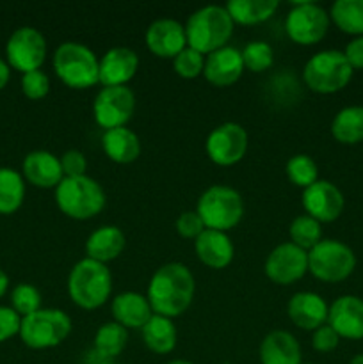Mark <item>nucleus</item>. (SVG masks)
Listing matches in <instances>:
<instances>
[{
    "instance_id": "nucleus-1",
    "label": "nucleus",
    "mask_w": 363,
    "mask_h": 364,
    "mask_svg": "<svg viewBox=\"0 0 363 364\" xmlns=\"http://www.w3.org/2000/svg\"><path fill=\"white\" fill-rule=\"evenodd\" d=\"M196 294V279L187 265L178 262L166 263L153 272L148 283V299L155 315L177 318L192 304Z\"/></svg>"
},
{
    "instance_id": "nucleus-2",
    "label": "nucleus",
    "mask_w": 363,
    "mask_h": 364,
    "mask_svg": "<svg viewBox=\"0 0 363 364\" xmlns=\"http://www.w3.org/2000/svg\"><path fill=\"white\" fill-rule=\"evenodd\" d=\"M233 20L224 6L210 4L199 7L184 23L187 46L198 50L203 55H209L228 45L233 34Z\"/></svg>"
},
{
    "instance_id": "nucleus-3",
    "label": "nucleus",
    "mask_w": 363,
    "mask_h": 364,
    "mask_svg": "<svg viewBox=\"0 0 363 364\" xmlns=\"http://www.w3.org/2000/svg\"><path fill=\"white\" fill-rule=\"evenodd\" d=\"M68 294L78 308H102L112 294V274L109 267L91 258L78 259L68 276Z\"/></svg>"
},
{
    "instance_id": "nucleus-4",
    "label": "nucleus",
    "mask_w": 363,
    "mask_h": 364,
    "mask_svg": "<svg viewBox=\"0 0 363 364\" xmlns=\"http://www.w3.org/2000/svg\"><path fill=\"white\" fill-rule=\"evenodd\" d=\"M56 203L60 212L75 220H88L105 208L107 196L95 178L75 176L63 178L56 187Z\"/></svg>"
},
{
    "instance_id": "nucleus-5",
    "label": "nucleus",
    "mask_w": 363,
    "mask_h": 364,
    "mask_svg": "<svg viewBox=\"0 0 363 364\" xmlns=\"http://www.w3.org/2000/svg\"><path fill=\"white\" fill-rule=\"evenodd\" d=\"M53 71L71 89H89L100 84V59L84 43H60L53 53Z\"/></svg>"
},
{
    "instance_id": "nucleus-6",
    "label": "nucleus",
    "mask_w": 363,
    "mask_h": 364,
    "mask_svg": "<svg viewBox=\"0 0 363 364\" xmlns=\"http://www.w3.org/2000/svg\"><path fill=\"white\" fill-rule=\"evenodd\" d=\"M196 212L206 230L230 231L244 215V201L238 191L230 185H212L198 199Z\"/></svg>"
},
{
    "instance_id": "nucleus-7",
    "label": "nucleus",
    "mask_w": 363,
    "mask_h": 364,
    "mask_svg": "<svg viewBox=\"0 0 363 364\" xmlns=\"http://www.w3.org/2000/svg\"><path fill=\"white\" fill-rule=\"evenodd\" d=\"M352 68L340 50H320L306 60L302 80L312 91L331 95L351 82Z\"/></svg>"
},
{
    "instance_id": "nucleus-8",
    "label": "nucleus",
    "mask_w": 363,
    "mask_h": 364,
    "mask_svg": "<svg viewBox=\"0 0 363 364\" xmlns=\"http://www.w3.org/2000/svg\"><path fill=\"white\" fill-rule=\"evenodd\" d=\"M71 333V318L57 308H41L21 318L20 338L28 348L46 350L63 343Z\"/></svg>"
},
{
    "instance_id": "nucleus-9",
    "label": "nucleus",
    "mask_w": 363,
    "mask_h": 364,
    "mask_svg": "<svg viewBox=\"0 0 363 364\" xmlns=\"http://www.w3.org/2000/svg\"><path fill=\"white\" fill-rule=\"evenodd\" d=\"M356 267V256L349 245L333 238H322L308 251V272L324 283L347 279Z\"/></svg>"
},
{
    "instance_id": "nucleus-10",
    "label": "nucleus",
    "mask_w": 363,
    "mask_h": 364,
    "mask_svg": "<svg viewBox=\"0 0 363 364\" xmlns=\"http://www.w3.org/2000/svg\"><path fill=\"white\" fill-rule=\"evenodd\" d=\"M330 13L315 2H292L285 18V32L294 43L310 46L324 39L330 28Z\"/></svg>"
},
{
    "instance_id": "nucleus-11",
    "label": "nucleus",
    "mask_w": 363,
    "mask_h": 364,
    "mask_svg": "<svg viewBox=\"0 0 363 364\" xmlns=\"http://www.w3.org/2000/svg\"><path fill=\"white\" fill-rule=\"evenodd\" d=\"M135 110V95L128 85L102 87L93 102V116L103 130L127 127Z\"/></svg>"
},
{
    "instance_id": "nucleus-12",
    "label": "nucleus",
    "mask_w": 363,
    "mask_h": 364,
    "mask_svg": "<svg viewBox=\"0 0 363 364\" xmlns=\"http://www.w3.org/2000/svg\"><path fill=\"white\" fill-rule=\"evenodd\" d=\"M205 151L206 156L217 166H235L248 151V132L242 124L233 121L217 124L206 135Z\"/></svg>"
},
{
    "instance_id": "nucleus-13",
    "label": "nucleus",
    "mask_w": 363,
    "mask_h": 364,
    "mask_svg": "<svg viewBox=\"0 0 363 364\" xmlns=\"http://www.w3.org/2000/svg\"><path fill=\"white\" fill-rule=\"evenodd\" d=\"M46 39L38 28L20 27L7 39V64L21 73L39 70L46 59Z\"/></svg>"
},
{
    "instance_id": "nucleus-14",
    "label": "nucleus",
    "mask_w": 363,
    "mask_h": 364,
    "mask_svg": "<svg viewBox=\"0 0 363 364\" xmlns=\"http://www.w3.org/2000/svg\"><path fill=\"white\" fill-rule=\"evenodd\" d=\"M263 272L273 283L288 287L308 272V252L292 242H281L267 256Z\"/></svg>"
},
{
    "instance_id": "nucleus-15",
    "label": "nucleus",
    "mask_w": 363,
    "mask_h": 364,
    "mask_svg": "<svg viewBox=\"0 0 363 364\" xmlns=\"http://www.w3.org/2000/svg\"><path fill=\"white\" fill-rule=\"evenodd\" d=\"M301 201L306 215L313 217L320 224L337 220L345 205L340 188L327 180H317L315 183L306 187L302 191Z\"/></svg>"
},
{
    "instance_id": "nucleus-16",
    "label": "nucleus",
    "mask_w": 363,
    "mask_h": 364,
    "mask_svg": "<svg viewBox=\"0 0 363 364\" xmlns=\"http://www.w3.org/2000/svg\"><path fill=\"white\" fill-rule=\"evenodd\" d=\"M144 43L152 53L162 59H174L187 46L184 23L174 18H159L144 32Z\"/></svg>"
},
{
    "instance_id": "nucleus-17",
    "label": "nucleus",
    "mask_w": 363,
    "mask_h": 364,
    "mask_svg": "<svg viewBox=\"0 0 363 364\" xmlns=\"http://www.w3.org/2000/svg\"><path fill=\"white\" fill-rule=\"evenodd\" d=\"M244 70L246 68L241 50L226 45L205 55L203 77L216 87H228V85H233L242 77Z\"/></svg>"
},
{
    "instance_id": "nucleus-18",
    "label": "nucleus",
    "mask_w": 363,
    "mask_h": 364,
    "mask_svg": "<svg viewBox=\"0 0 363 364\" xmlns=\"http://www.w3.org/2000/svg\"><path fill=\"white\" fill-rule=\"evenodd\" d=\"M327 326L345 340L363 338V299L356 295H342L330 306Z\"/></svg>"
},
{
    "instance_id": "nucleus-19",
    "label": "nucleus",
    "mask_w": 363,
    "mask_h": 364,
    "mask_svg": "<svg viewBox=\"0 0 363 364\" xmlns=\"http://www.w3.org/2000/svg\"><path fill=\"white\" fill-rule=\"evenodd\" d=\"M139 70V55L128 46H112L100 57V84L127 85Z\"/></svg>"
},
{
    "instance_id": "nucleus-20",
    "label": "nucleus",
    "mask_w": 363,
    "mask_h": 364,
    "mask_svg": "<svg viewBox=\"0 0 363 364\" xmlns=\"http://www.w3.org/2000/svg\"><path fill=\"white\" fill-rule=\"evenodd\" d=\"M287 313L295 327L302 331H315L324 323H327L330 306L319 294L298 291L288 301Z\"/></svg>"
},
{
    "instance_id": "nucleus-21",
    "label": "nucleus",
    "mask_w": 363,
    "mask_h": 364,
    "mask_svg": "<svg viewBox=\"0 0 363 364\" xmlns=\"http://www.w3.org/2000/svg\"><path fill=\"white\" fill-rule=\"evenodd\" d=\"M21 171L25 180L39 188H56L64 178L60 159L46 149H36L28 153L23 159Z\"/></svg>"
},
{
    "instance_id": "nucleus-22",
    "label": "nucleus",
    "mask_w": 363,
    "mask_h": 364,
    "mask_svg": "<svg viewBox=\"0 0 363 364\" xmlns=\"http://www.w3.org/2000/svg\"><path fill=\"white\" fill-rule=\"evenodd\" d=\"M114 322L123 326L125 329H142L144 323L153 316V309L149 306L146 295L137 291H123L116 295L110 304Z\"/></svg>"
},
{
    "instance_id": "nucleus-23",
    "label": "nucleus",
    "mask_w": 363,
    "mask_h": 364,
    "mask_svg": "<svg viewBox=\"0 0 363 364\" xmlns=\"http://www.w3.org/2000/svg\"><path fill=\"white\" fill-rule=\"evenodd\" d=\"M196 255L199 262L205 263L210 269H224L231 263L235 255V247L228 233L217 230H205L194 240Z\"/></svg>"
},
{
    "instance_id": "nucleus-24",
    "label": "nucleus",
    "mask_w": 363,
    "mask_h": 364,
    "mask_svg": "<svg viewBox=\"0 0 363 364\" xmlns=\"http://www.w3.org/2000/svg\"><path fill=\"white\" fill-rule=\"evenodd\" d=\"M262 364H302L301 345L288 331H270L260 343Z\"/></svg>"
},
{
    "instance_id": "nucleus-25",
    "label": "nucleus",
    "mask_w": 363,
    "mask_h": 364,
    "mask_svg": "<svg viewBox=\"0 0 363 364\" xmlns=\"http://www.w3.org/2000/svg\"><path fill=\"white\" fill-rule=\"evenodd\" d=\"M125 245H127V238L123 231L112 224H105V226L96 228L85 240V255H88L85 258L107 265L123 252Z\"/></svg>"
},
{
    "instance_id": "nucleus-26",
    "label": "nucleus",
    "mask_w": 363,
    "mask_h": 364,
    "mask_svg": "<svg viewBox=\"0 0 363 364\" xmlns=\"http://www.w3.org/2000/svg\"><path fill=\"white\" fill-rule=\"evenodd\" d=\"M102 149L116 164H132L141 155V139L127 127L103 130Z\"/></svg>"
},
{
    "instance_id": "nucleus-27",
    "label": "nucleus",
    "mask_w": 363,
    "mask_h": 364,
    "mask_svg": "<svg viewBox=\"0 0 363 364\" xmlns=\"http://www.w3.org/2000/svg\"><path fill=\"white\" fill-rule=\"evenodd\" d=\"M141 334L146 347L159 355L171 354L174 350V347H177V327H174L173 320L167 318V316L155 315L153 313L152 318L141 329Z\"/></svg>"
},
{
    "instance_id": "nucleus-28",
    "label": "nucleus",
    "mask_w": 363,
    "mask_h": 364,
    "mask_svg": "<svg viewBox=\"0 0 363 364\" xmlns=\"http://www.w3.org/2000/svg\"><path fill=\"white\" fill-rule=\"evenodd\" d=\"M224 7L230 13L233 23L256 25L269 20L280 4L278 0H230Z\"/></svg>"
},
{
    "instance_id": "nucleus-29",
    "label": "nucleus",
    "mask_w": 363,
    "mask_h": 364,
    "mask_svg": "<svg viewBox=\"0 0 363 364\" xmlns=\"http://www.w3.org/2000/svg\"><path fill=\"white\" fill-rule=\"evenodd\" d=\"M331 135L342 144H358L363 141V107L351 105L338 110L331 121Z\"/></svg>"
},
{
    "instance_id": "nucleus-30",
    "label": "nucleus",
    "mask_w": 363,
    "mask_h": 364,
    "mask_svg": "<svg viewBox=\"0 0 363 364\" xmlns=\"http://www.w3.org/2000/svg\"><path fill=\"white\" fill-rule=\"evenodd\" d=\"M25 199V180L16 169L0 167V213L11 215Z\"/></svg>"
},
{
    "instance_id": "nucleus-31",
    "label": "nucleus",
    "mask_w": 363,
    "mask_h": 364,
    "mask_svg": "<svg viewBox=\"0 0 363 364\" xmlns=\"http://www.w3.org/2000/svg\"><path fill=\"white\" fill-rule=\"evenodd\" d=\"M330 20L345 34L363 36V0H337L331 6Z\"/></svg>"
},
{
    "instance_id": "nucleus-32",
    "label": "nucleus",
    "mask_w": 363,
    "mask_h": 364,
    "mask_svg": "<svg viewBox=\"0 0 363 364\" xmlns=\"http://www.w3.org/2000/svg\"><path fill=\"white\" fill-rule=\"evenodd\" d=\"M128 341V331L117 322H107L96 331L93 348L102 355L116 359L125 350Z\"/></svg>"
},
{
    "instance_id": "nucleus-33",
    "label": "nucleus",
    "mask_w": 363,
    "mask_h": 364,
    "mask_svg": "<svg viewBox=\"0 0 363 364\" xmlns=\"http://www.w3.org/2000/svg\"><path fill=\"white\" fill-rule=\"evenodd\" d=\"M288 235H290L292 244L308 252L310 249H313L322 240V228H320L319 220L302 213L292 220L290 226H288Z\"/></svg>"
},
{
    "instance_id": "nucleus-34",
    "label": "nucleus",
    "mask_w": 363,
    "mask_h": 364,
    "mask_svg": "<svg viewBox=\"0 0 363 364\" xmlns=\"http://www.w3.org/2000/svg\"><path fill=\"white\" fill-rule=\"evenodd\" d=\"M285 173H287L288 181L295 185V187H301L302 191L319 180V167H317L315 160L310 155H306V153L292 155L287 160Z\"/></svg>"
},
{
    "instance_id": "nucleus-35",
    "label": "nucleus",
    "mask_w": 363,
    "mask_h": 364,
    "mask_svg": "<svg viewBox=\"0 0 363 364\" xmlns=\"http://www.w3.org/2000/svg\"><path fill=\"white\" fill-rule=\"evenodd\" d=\"M242 60H244V68L255 71V73H262V71L269 70L274 63V50L273 46L262 39H255V41L246 43L244 48L241 50Z\"/></svg>"
},
{
    "instance_id": "nucleus-36",
    "label": "nucleus",
    "mask_w": 363,
    "mask_h": 364,
    "mask_svg": "<svg viewBox=\"0 0 363 364\" xmlns=\"http://www.w3.org/2000/svg\"><path fill=\"white\" fill-rule=\"evenodd\" d=\"M11 304H13L11 308L23 318L41 309V294L34 284L20 283L11 294Z\"/></svg>"
},
{
    "instance_id": "nucleus-37",
    "label": "nucleus",
    "mask_w": 363,
    "mask_h": 364,
    "mask_svg": "<svg viewBox=\"0 0 363 364\" xmlns=\"http://www.w3.org/2000/svg\"><path fill=\"white\" fill-rule=\"evenodd\" d=\"M173 68L178 77L182 78H196L203 75L205 68V55L199 53L198 50L185 46L180 53L173 59Z\"/></svg>"
},
{
    "instance_id": "nucleus-38",
    "label": "nucleus",
    "mask_w": 363,
    "mask_h": 364,
    "mask_svg": "<svg viewBox=\"0 0 363 364\" xmlns=\"http://www.w3.org/2000/svg\"><path fill=\"white\" fill-rule=\"evenodd\" d=\"M21 91L31 100H43L50 92V78L45 71L34 70L21 75Z\"/></svg>"
},
{
    "instance_id": "nucleus-39",
    "label": "nucleus",
    "mask_w": 363,
    "mask_h": 364,
    "mask_svg": "<svg viewBox=\"0 0 363 364\" xmlns=\"http://www.w3.org/2000/svg\"><path fill=\"white\" fill-rule=\"evenodd\" d=\"M174 228H177L178 235L184 238H198L203 231L206 230L205 224H203L201 217L198 215L196 210H187V212L180 213L177 217V223H174Z\"/></svg>"
},
{
    "instance_id": "nucleus-40",
    "label": "nucleus",
    "mask_w": 363,
    "mask_h": 364,
    "mask_svg": "<svg viewBox=\"0 0 363 364\" xmlns=\"http://www.w3.org/2000/svg\"><path fill=\"white\" fill-rule=\"evenodd\" d=\"M60 167H63L64 178L84 176L88 169V160L84 153L78 149H68L60 155Z\"/></svg>"
},
{
    "instance_id": "nucleus-41",
    "label": "nucleus",
    "mask_w": 363,
    "mask_h": 364,
    "mask_svg": "<svg viewBox=\"0 0 363 364\" xmlns=\"http://www.w3.org/2000/svg\"><path fill=\"white\" fill-rule=\"evenodd\" d=\"M21 316L13 308L0 306V343L20 334Z\"/></svg>"
},
{
    "instance_id": "nucleus-42",
    "label": "nucleus",
    "mask_w": 363,
    "mask_h": 364,
    "mask_svg": "<svg viewBox=\"0 0 363 364\" xmlns=\"http://www.w3.org/2000/svg\"><path fill=\"white\" fill-rule=\"evenodd\" d=\"M338 341L340 336L333 331V327H330L327 323L320 326L319 329L313 331L312 334V347L317 352H331L338 347Z\"/></svg>"
},
{
    "instance_id": "nucleus-43",
    "label": "nucleus",
    "mask_w": 363,
    "mask_h": 364,
    "mask_svg": "<svg viewBox=\"0 0 363 364\" xmlns=\"http://www.w3.org/2000/svg\"><path fill=\"white\" fill-rule=\"evenodd\" d=\"M344 55L352 70H363V36H358L347 43Z\"/></svg>"
},
{
    "instance_id": "nucleus-44",
    "label": "nucleus",
    "mask_w": 363,
    "mask_h": 364,
    "mask_svg": "<svg viewBox=\"0 0 363 364\" xmlns=\"http://www.w3.org/2000/svg\"><path fill=\"white\" fill-rule=\"evenodd\" d=\"M84 364H114V359L105 358V355H102L100 352H96L95 348H93V350H89L88 354H85Z\"/></svg>"
},
{
    "instance_id": "nucleus-45",
    "label": "nucleus",
    "mask_w": 363,
    "mask_h": 364,
    "mask_svg": "<svg viewBox=\"0 0 363 364\" xmlns=\"http://www.w3.org/2000/svg\"><path fill=\"white\" fill-rule=\"evenodd\" d=\"M11 78V66L7 64V60H4L0 57V89H4L7 85Z\"/></svg>"
},
{
    "instance_id": "nucleus-46",
    "label": "nucleus",
    "mask_w": 363,
    "mask_h": 364,
    "mask_svg": "<svg viewBox=\"0 0 363 364\" xmlns=\"http://www.w3.org/2000/svg\"><path fill=\"white\" fill-rule=\"evenodd\" d=\"M7 288H9V277H7V274L0 269V297H4Z\"/></svg>"
},
{
    "instance_id": "nucleus-47",
    "label": "nucleus",
    "mask_w": 363,
    "mask_h": 364,
    "mask_svg": "<svg viewBox=\"0 0 363 364\" xmlns=\"http://www.w3.org/2000/svg\"><path fill=\"white\" fill-rule=\"evenodd\" d=\"M351 364H363V354L354 355V358L351 359Z\"/></svg>"
},
{
    "instance_id": "nucleus-48",
    "label": "nucleus",
    "mask_w": 363,
    "mask_h": 364,
    "mask_svg": "<svg viewBox=\"0 0 363 364\" xmlns=\"http://www.w3.org/2000/svg\"><path fill=\"white\" fill-rule=\"evenodd\" d=\"M167 364H194V363L185 361V359H174V361H171V363H167Z\"/></svg>"
}]
</instances>
